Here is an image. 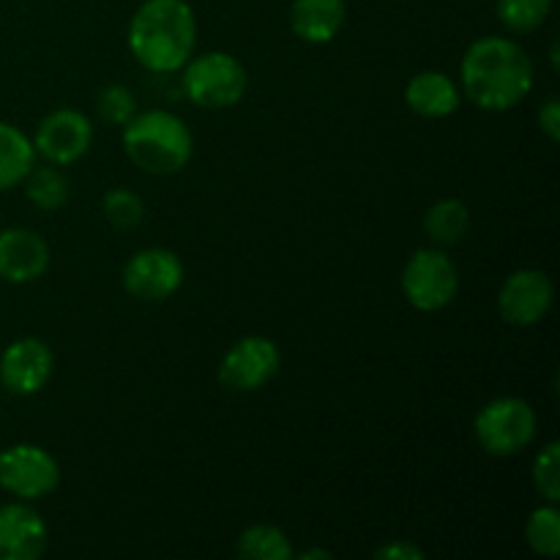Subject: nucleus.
Returning <instances> with one entry per match:
<instances>
[{
  "label": "nucleus",
  "mask_w": 560,
  "mask_h": 560,
  "mask_svg": "<svg viewBox=\"0 0 560 560\" xmlns=\"http://www.w3.org/2000/svg\"><path fill=\"white\" fill-rule=\"evenodd\" d=\"M459 91L487 113H506L534 91V60L514 38L485 36L470 44L459 63Z\"/></svg>",
  "instance_id": "f257e3e1"
},
{
  "label": "nucleus",
  "mask_w": 560,
  "mask_h": 560,
  "mask_svg": "<svg viewBox=\"0 0 560 560\" xmlns=\"http://www.w3.org/2000/svg\"><path fill=\"white\" fill-rule=\"evenodd\" d=\"M197 20L186 0H142L129 22V49L142 69L173 74L195 55Z\"/></svg>",
  "instance_id": "f03ea898"
},
{
  "label": "nucleus",
  "mask_w": 560,
  "mask_h": 560,
  "mask_svg": "<svg viewBox=\"0 0 560 560\" xmlns=\"http://www.w3.org/2000/svg\"><path fill=\"white\" fill-rule=\"evenodd\" d=\"M124 151L142 173L173 175L191 162L195 137L175 113L145 109L124 126Z\"/></svg>",
  "instance_id": "7ed1b4c3"
},
{
  "label": "nucleus",
  "mask_w": 560,
  "mask_h": 560,
  "mask_svg": "<svg viewBox=\"0 0 560 560\" xmlns=\"http://www.w3.org/2000/svg\"><path fill=\"white\" fill-rule=\"evenodd\" d=\"M249 91V74L235 55L211 49L191 55L184 66V93L202 109L235 107Z\"/></svg>",
  "instance_id": "20e7f679"
},
{
  "label": "nucleus",
  "mask_w": 560,
  "mask_h": 560,
  "mask_svg": "<svg viewBox=\"0 0 560 560\" xmlns=\"http://www.w3.org/2000/svg\"><path fill=\"white\" fill-rule=\"evenodd\" d=\"M539 419L523 397L490 399L474 419V435L490 457H514L534 443Z\"/></svg>",
  "instance_id": "39448f33"
},
{
  "label": "nucleus",
  "mask_w": 560,
  "mask_h": 560,
  "mask_svg": "<svg viewBox=\"0 0 560 560\" xmlns=\"http://www.w3.org/2000/svg\"><path fill=\"white\" fill-rule=\"evenodd\" d=\"M402 293L419 312H441L457 299L459 271L443 249H419L402 268Z\"/></svg>",
  "instance_id": "423d86ee"
},
{
  "label": "nucleus",
  "mask_w": 560,
  "mask_h": 560,
  "mask_svg": "<svg viewBox=\"0 0 560 560\" xmlns=\"http://www.w3.org/2000/svg\"><path fill=\"white\" fill-rule=\"evenodd\" d=\"M60 485V465L36 443H14L0 452V490L16 501H42Z\"/></svg>",
  "instance_id": "0eeeda50"
},
{
  "label": "nucleus",
  "mask_w": 560,
  "mask_h": 560,
  "mask_svg": "<svg viewBox=\"0 0 560 560\" xmlns=\"http://www.w3.org/2000/svg\"><path fill=\"white\" fill-rule=\"evenodd\" d=\"M186 277L184 260L173 249L151 246L131 255L124 268V290L137 301L145 304H162L173 299L180 290Z\"/></svg>",
  "instance_id": "6e6552de"
},
{
  "label": "nucleus",
  "mask_w": 560,
  "mask_h": 560,
  "mask_svg": "<svg viewBox=\"0 0 560 560\" xmlns=\"http://www.w3.org/2000/svg\"><path fill=\"white\" fill-rule=\"evenodd\" d=\"M279 364H282V355H279L277 342L260 337V334H249L224 353L222 364H219V381L230 392H260L277 377Z\"/></svg>",
  "instance_id": "1a4fd4ad"
},
{
  "label": "nucleus",
  "mask_w": 560,
  "mask_h": 560,
  "mask_svg": "<svg viewBox=\"0 0 560 560\" xmlns=\"http://www.w3.org/2000/svg\"><path fill=\"white\" fill-rule=\"evenodd\" d=\"M556 301V284L541 268H517L498 293L501 320L514 328H530L547 317Z\"/></svg>",
  "instance_id": "9d476101"
},
{
  "label": "nucleus",
  "mask_w": 560,
  "mask_h": 560,
  "mask_svg": "<svg viewBox=\"0 0 560 560\" xmlns=\"http://www.w3.org/2000/svg\"><path fill=\"white\" fill-rule=\"evenodd\" d=\"M91 142V118L82 115L80 109L71 107H60L55 113H49L47 118H42L36 137H33V148H36L38 156L49 164H58V167L74 164L77 159L85 156Z\"/></svg>",
  "instance_id": "9b49d317"
},
{
  "label": "nucleus",
  "mask_w": 560,
  "mask_h": 560,
  "mask_svg": "<svg viewBox=\"0 0 560 560\" xmlns=\"http://www.w3.org/2000/svg\"><path fill=\"white\" fill-rule=\"evenodd\" d=\"M55 372V355L44 339L20 337L0 353V383L9 394L31 397L49 383Z\"/></svg>",
  "instance_id": "f8f14e48"
},
{
  "label": "nucleus",
  "mask_w": 560,
  "mask_h": 560,
  "mask_svg": "<svg viewBox=\"0 0 560 560\" xmlns=\"http://www.w3.org/2000/svg\"><path fill=\"white\" fill-rule=\"evenodd\" d=\"M49 530L27 501L0 506V560H36L47 550Z\"/></svg>",
  "instance_id": "ddd939ff"
},
{
  "label": "nucleus",
  "mask_w": 560,
  "mask_h": 560,
  "mask_svg": "<svg viewBox=\"0 0 560 560\" xmlns=\"http://www.w3.org/2000/svg\"><path fill=\"white\" fill-rule=\"evenodd\" d=\"M49 268V246L27 228L0 230V279L11 284L36 282Z\"/></svg>",
  "instance_id": "4468645a"
},
{
  "label": "nucleus",
  "mask_w": 560,
  "mask_h": 560,
  "mask_svg": "<svg viewBox=\"0 0 560 560\" xmlns=\"http://www.w3.org/2000/svg\"><path fill=\"white\" fill-rule=\"evenodd\" d=\"M405 102L419 118H448L463 104V91L446 71H419L405 88Z\"/></svg>",
  "instance_id": "2eb2a0df"
},
{
  "label": "nucleus",
  "mask_w": 560,
  "mask_h": 560,
  "mask_svg": "<svg viewBox=\"0 0 560 560\" xmlns=\"http://www.w3.org/2000/svg\"><path fill=\"white\" fill-rule=\"evenodd\" d=\"M345 0H293L290 31L306 44H328L345 25Z\"/></svg>",
  "instance_id": "dca6fc26"
},
{
  "label": "nucleus",
  "mask_w": 560,
  "mask_h": 560,
  "mask_svg": "<svg viewBox=\"0 0 560 560\" xmlns=\"http://www.w3.org/2000/svg\"><path fill=\"white\" fill-rule=\"evenodd\" d=\"M36 164V148L22 129L0 120V191H9L25 180Z\"/></svg>",
  "instance_id": "f3484780"
},
{
  "label": "nucleus",
  "mask_w": 560,
  "mask_h": 560,
  "mask_svg": "<svg viewBox=\"0 0 560 560\" xmlns=\"http://www.w3.org/2000/svg\"><path fill=\"white\" fill-rule=\"evenodd\" d=\"M424 230L435 244H459L470 230V208L457 197H443L424 213Z\"/></svg>",
  "instance_id": "a211bd4d"
},
{
  "label": "nucleus",
  "mask_w": 560,
  "mask_h": 560,
  "mask_svg": "<svg viewBox=\"0 0 560 560\" xmlns=\"http://www.w3.org/2000/svg\"><path fill=\"white\" fill-rule=\"evenodd\" d=\"M235 552L244 560H290L295 556L288 534L277 525H249L235 541Z\"/></svg>",
  "instance_id": "6ab92c4d"
},
{
  "label": "nucleus",
  "mask_w": 560,
  "mask_h": 560,
  "mask_svg": "<svg viewBox=\"0 0 560 560\" xmlns=\"http://www.w3.org/2000/svg\"><path fill=\"white\" fill-rule=\"evenodd\" d=\"M22 186H25L27 200L42 211H58L69 200V180L60 173L58 164H44V167L33 164Z\"/></svg>",
  "instance_id": "aec40b11"
},
{
  "label": "nucleus",
  "mask_w": 560,
  "mask_h": 560,
  "mask_svg": "<svg viewBox=\"0 0 560 560\" xmlns=\"http://www.w3.org/2000/svg\"><path fill=\"white\" fill-rule=\"evenodd\" d=\"M525 541L530 552L541 558L560 556V509L558 503H545L534 509L525 523Z\"/></svg>",
  "instance_id": "412c9836"
},
{
  "label": "nucleus",
  "mask_w": 560,
  "mask_h": 560,
  "mask_svg": "<svg viewBox=\"0 0 560 560\" xmlns=\"http://www.w3.org/2000/svg\"><path fill=\"white\" fill-rule=\"evenodd\" d=\"M550 11L552 0H495L498 20L512 33L539 31Z\"/></svg>",
  "instance_id": "4be33fe9"
},
{
  "label": "nucleus",
  "mask_w": 560,
  "mask_h": 560,
  "mask_svg": "<svg viewBox=\"0 0 560 560\" xmlns=\"http://www.w3.org/2000/svg\"><path fill=\"white\" fill-rule=\"evenodd\" d=\"M102 213L113 228L118 230H135L137 224L145 219V202L137 191L115 186L102 197Z\"/></svg>",
  "instance_id": "5701e85b"
},
{
  "label": "nucleus",
  "mask_w": 560,
  "mask_h": 560,
  "mask_svg": "<svg viewBox=\"0 0 560 560\" xmlns=\"http://www.w3.org/2000/svg\"><path fill=\"white\" fill-rule=\"evenodd\" d=\"M98 118L107 126H120L124 129L137 115V98L126 85H107L98 91L96 98Z\"/></svg>",
  "instance_id": "b1692460"
},
{
  "label": "nucleus",
  "mask_w": 560,
  "mask_h": 560,
  "mask_svg": "<svg viewBox=\"0 0 560 560\" xmlns=\"http://www.w3.org/2000/svg\"><path fill=\"white\" fill-rule=\"evenodd\" d=\"M534 487L547 503L560 501V443L550 441L534 459Z\"/></svg>",
  "instance_id": "393cba45"
},
{
  "label": "nucleus",
  "mask_w": 560,
  "mask_h": 560,
  "mask_svg": "<svg viewBox=\"0 0 560 560\" xmlns=\"http://www.w3.org/2000/svg\"><path fill=\"white\" fill-rule=\"evenodd\" d=\"M539 129L550 142L560 140V102L558 96H550L539 109Z\"/></svg>",
  "instance_id": "a878e982"
},
{
  "label": "nucleus",
  "mask_w": 560,
  "mask_h": 560,
  "mask_svg": "<svg viewBox=\"0 0 560 560\" xmlns=\"http://www.w3.org/2000/svg\"><path fill=\"white\" fill-rule=\"evenodd\" d=\"M377 560H421L424 550L416 547L413 541H392V545H383L381 550H375Z\"/></svg>",
  "instance_id": "bb28decb"
},
{
  "label": "nucleus",
  "mask_w": 560,
  "mask_h": 560,
  "mask_svg": "<svg viewBox=\"0 0 560 560\" xmlns=\"http://www.w3.org/2000/svg\"><path fill=\"white\" fill-rule=\"evenodd\" d=\"M299 558H301V560H315V558H323V560H331L334 556H331V552H328V550H317V547H315V550H306V552H299Z\"/></svg>",
  "instance_id": "cd10ccee"
},
{
  "label": "nucleus",
  "mask_w": 560,
  "mask_h": 560,
  "mask_svg": "<svg viewBox=\"0 0 560 560\" xmlns=\"http://www.w3.org/2000/svg\"><path fill=\"white\" fill-rule=\"evenodd\" d=\"M550 63H552V69H560V60H558V42H552V47H550Z\"/></svg>",
  "instance_id": "c85d7f7f"
}]
</instances>
